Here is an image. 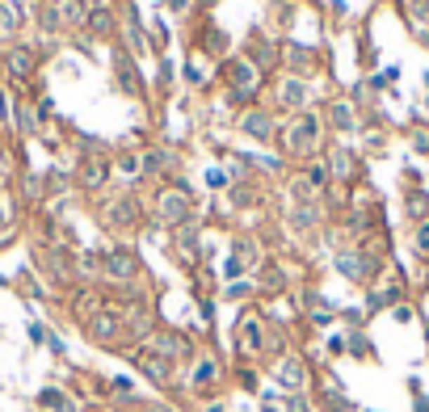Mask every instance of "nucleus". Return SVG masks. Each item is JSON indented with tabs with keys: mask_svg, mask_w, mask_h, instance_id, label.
<instances>
[{
	"mask_svg": "<svg viewBox=\"0 0 429 412\" xmlns=\"http://www.w3.org/2000/svg\"><path fill=\"white\" fill-rule=\"evenodd\" d=\"M88 333H93L97 341H105V345H110V341L118 337V320H114V316H97V320L88 324Z\"/></svg>",
	"mask_w": 429,
	"mask_h": 412,
	"instance_id": "1",
	"label": "nucleus"
},
{
	"mask_svg": "<svg viewBox=\"0 0 429 412\" xmlns=\"http://www.w3.org/2000/svg\"><path fill=\"white\" fill-rule=\"evenodd\" d=\"M139 366L147 371V379H156V383H164L169 379V362H160V358H139Z\"/></svg>",
	"mask_w": 429,
	"mask_h": 412,
	"instance_id": "2",
	"label": "nucleus"
},
{
	"mask_svg": "<svg viewBox=\"0 0 429 412\" xmlns=\"http://www.w3.org/2000/svg\"><path fill=\"white\" fill-rule=\"evenodd\" d=\"M110 274H114V278H131V257L114 253V257H110Z\"/></svg>",
	"mask_w": 429,
	"mask_h": 412,
	"instance_id": "3",
	"label": "nucleus"
},
{
	"mask_svg": "<svg viewBox=\"0 0 429 412\" xmlns=\"http://www.w3.org/2000/svg\"><path fill=\"white\" fill-rule=\"evenodd\" d=\"M282 383L303 387V366H299V362H286V366H282Z\"/></svg>",
	"mask_w": 429,
	"mask_h": 412,
	"instance_id": "4",
	"label": "nucleus"
},
{
	"mask_svg": "<svg viewBox=\"0 0 429 412\" xmlns=\"http://www.w3.org/2000/svg\"><path fill=\"white\" fill-rule=\"evenodd\" d=\"M8 29H13V8H8V4H0V38H4Z\"/></svg>",
	"mask_w": 429,
	"mask_h": 412,
	"instance_id": "5",
	"label": "nucleus"
},
{
	"mask_svg": "<svg viewBox=\"0 0 429 412\" xmlns=\"http://www.w3.org/2000/svg\"><path fill=\"white\" fill-rule=\"evenodd\" d=\"M143 412H169V408H160V404H143Z\"/></svg>",
	"mask_w": 429,
	"mask_h": 412,
	"instance_id": "6",
	"label": "nucleus"
},
{
	"mask_svg": "<svg viewBox=\"0 0 429 412\" xmlns=\"http://www.w3.org/2000/svg\"><path fill=\"white\" fill-rule=\"evenodd\" d=\"M55 408H59V412H72V404H67V400H59V404H55Z\"/></svg>",
	"mask_w": 429,
	"mask_h": 412,
	"instance_id": "7",
	"label": "nucleus"
}]
</instances>
